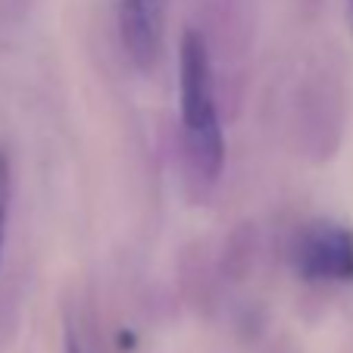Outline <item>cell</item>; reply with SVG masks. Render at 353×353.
Returning <instances> with one entry per match:
<instances>
[{
	"label": "cell",
	"mask_w": 353,
	"mask_h": 353,
	"mask_svg": "<svg viewBox=\"0 0 353 353\" xmlns=\"http://www.w3.org/2000/svg\"><path fill=\"white\" fill-rule=\"evenodd\" d=\"M179 103L194 169L203 179H219L222 163H225V134H222L219 110H216L210 47L197 28H185L179 44Z\"/></svg>",
	"instance_id": "cell-1"
},
{
	"label": "cell",
	"mask_w": 353,
	"mask_h": 353,
	"mask_svg": "<svg viewBox=\"0 0 353 353\" xmlns=\"http://www.w3.org/2000/svg\"><path fill=\"white\" fill-rule=\"evenodd\" d=\"M294 263L307 281H353V228L332 219H316L300 228Z\"/></svg>",
	"instance_id": "cell-2"
},
{
	"label": "cell",
	"mask_w": 353,
	"mask_h": 353,
	"mask_svg": "<svg viewBox=\"0 0 353 353\" xmlns=\"http://www.w3.org/2000/svg\"><path fill=\"white\" fill-rule=\"evenodd\" d=\"M119 34L128 60L138 69H154L163 57V0H119Z\"/></svg>",
	"instance_id": "cell-3"
},
{
	"label": "cell",
	"mask_w": 353,
	"mask_h": 353,
	"mask_svg": "<svg viewBox=\"0 0 353 353\" xmlns=\"http://www.w3.org/2000/svg\"><path fill=\"white\" fill-rule=\"evenodd\" d=\"M3 225H7V160L0 157V254H3Z\"/></svg>",
	"instance_id": "cell-4"
},
{
	"label": "cell",
	"mask_w": 353,
	"mask_h": 353,
	"mask_svg": "<svg viewBox=\"0 0 353 353\" xmlns=\"http://www.w3.org/2000/svg\"><path fill=\"white\" fill-rule=\"evenodd\" d=\"M66 353H81V347H79V341H75L72 332L66 334Z\"/></svg>",
	"instance_id": "cell-5"
},
{
	"label": "cell",
	"mask_w": 353,
	"mask_h": 353,
	"mask_svg": "<svg viewBox=\"0 0 353 353\" xmlns=\"http://www.w3.org/2000/svg\"><path fill=\"white\" fill-rule=\"evenodd\" d=\"M350 13H353V0H350Z\"/></svg>",
	"instance_id": "cell-6"
}]
</instances>
